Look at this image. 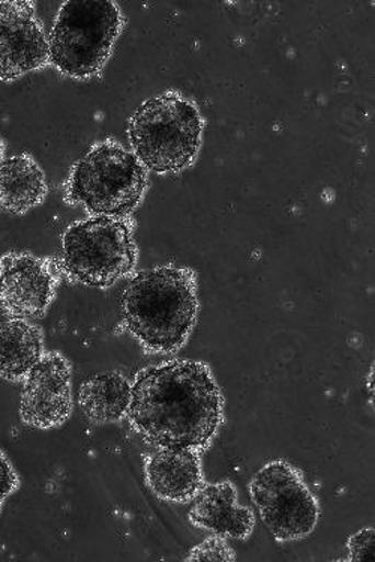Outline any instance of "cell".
Wrapping results in <instances>:
<instances>
[{"label":"cell","instance_id":"obj_1","mask_svg":"<svg viewBox=\"0 0 375 562\" xmlns=\"http://www.w3.org/2000/svg\"><path fill=\"white\" fill-rule=\"evenodd\" d=\"M129 425L149 446L203 451L224 417L221 390L205 362H162L141 370L132 385Z\"/></svg>","mask_w":375,"mask_h":562},{"label":"cell","instance_id":"obj_2","mask_svg":"<svg viewBox=\"0 0 375 562\" xmlns=\"http://www.w3.org/2000/svg\"><path fill=\"white\" fill-rule=\"evenodd\" d=\"M126 331L148 353H174L197 321V276L191 268H149L134 276L121 296Z\"/></svg>","mask_w":375,"mask_h":562},{"label":"cell","instance_id":"obj_3","mask_svg":"<svg viewBox=\"0 0 375 562\" xmlns=\"http://www.w3.org/2000/svg\"><path fill=\"white\" fill-rule=\"evenodd\" d=\"M202 133L197 105L177 92L149 98L128 125L134 156L146 170L158 175L179 173L193 165Z\"/></svg>","mask_w":375,"mask_h":562},{"label":"cell","instance_id":"obj_4","mask_svg":"<svg viewBox=\"0 0 375 562\" xmlns=\"http://www.w3.org/2000/svg\"><path fill=\"white\" fill-rule=\"evenodd\" d=\"M148 173L132 150L114 140L92 146L72 167L65 201L91 215L125 218L140 205Z\"/></svg>","mask_w":375,"mask_h":562},{"label":"cell","instance_id":"obj_5","mask_svg":"<svg viewBox=\"0 0 375 562\" xmlns=\"http://www.w3.org/2000/svg\"><path fill=\"white\" fill-rule=\"evenodd\" d=\"M124 27L121 10L112 0H68L48 40V63L77 80L101 75Z\"/></svg>","mask_w":375,"mask_h":562},{"label":"cell","instance_id":"obj_6","mask_svg":"<svg viewBox=\"0 0 375 562\" xmlns=\"http://www.w3.org/2000/svg\"><path fill=\"white\" fill-rule=\"evenodd\" d=\"M137 256L128 220L92 215L65 231L59 267L75 283L107 289L132 274Z\"/></svg>","mask_w":375,"mask_h":562},{"label":"cell","instance_id":"obj_7","mask_svg":"<svg viewBox=\"0 0 375 562\" xmlns=\"http://www.w3.org/2000/svg\"><path fill=\"white\" fill-rule=\"evenodd\" d=\"M250 494L264 525L279 541L305 539L319 522L320 508L300 472L284 460L257 472Z\"/></svg>","mask_w":375,"mask_h":562},{"label":"cell","instance_id":"obj_8","mask_svg":"<svg viewBox=\"0 0 375 562\" xmlns=\"http://www.w3.org/2000/svg\"><path fill=\"white\" fill-rule=\"evenodd\" d=\"M59 284L57 260L8 252L0 259V311L11 319H39L50 308Z\"/></svg>","mask_w":375,"mask_h":562},{"label":"cell","instance_id":"obj_9","mask_svg":"<svg viewBox=\"0 0 375 562\" xmlns=\"http://www.w3.org/2000/svg\"><path fill=\"white\" fill-rule=\"evenodd\" d=\"M48 41L32 0L0 2V80L46 67Z\"/></svg>","mask_w":375,"mask_h":562},{"label":"cell","instance_id":"obj_10","mask_svg":"<svg viewBox=\"0 0 375 562\" xmlns=\"http://www.w3.org/2000/svg\"><path fill=\"white\" fill-rule=\"evenodd\" d=\"M72 413L71 366L59 352H44L24 379L20 418L34 429H55Z\"/></svg>","mask_w":375,"mask_h":562},{"label":"cell","instance_id":"obj_11","mask_svg":"<svg viewBox=\"0 0 375 562\" xmlns=\"http://www.w3.org/2000/svg\"><path fill=\"white\" fill-rule=\"evenodd\" d=\"M145 479L157 498L169 503H190L203 486L198 451L158 448L146 454Z\"/></svg>","mask_w":375,"mask_h":562},{"label":"cell","instance_id":"obj_12","mask_svg":"<svg viewBox=\"0 0 375 562\" xmlns=\"http://www.w3.org/2000/svg\"><path fill=\"white\" fill-rule=\"evenodd\" d=\"M238 494L234 484L221 482L200 487L191 505L190 522L209 529L228 539L245 540L255 527L251 508L236 504Z\"/></svg>","mask_w":375,"mask_h":562},{"label":"cell","instance_id":"obj_13","mask_svg":"<svg viewBox=\"0 0 375 562\" xmlns=\"http://www.w3.org/2000/svg\"><path fill=\"white\" fill-rule=\"evenodd\" d=\"M46 175L27 154L0 162V211L22 215L43 203L47 195Z\"/></svg>","mask_w":375,"mask_h":562},{"label":"cell","instance_id":"obj_14","mask_svg":"<svg viewBox=\"0 0 375 562\" xmlns=\"http://www.w3.org/2000/svg\"><path fill=\"white\" fill-rule=\"evenodd\" d=\"M44 356L43 331L26 319L0 324V378L22 382Z\"/></svg>","mask_w":375,"mask_h":562},{"label":"cell","instance_id":"obj_15","mask_svg":"<svg viewBox=\"0 0 375 562\" xmlns=\"http://www.w3.org/2000/svg\"><path fill=\"white\" fill-rule=\"evenodd\" d=\"M133 389L124 374H96L81 384L79 406L89 422L95 425L121 422L128 415Z\"/></svg>","mask_w":375,"mask_h":562},{"label":"cell","instance_id":"obj_16","mask_svg":"<svg viewBox=\"0 0 375 562\" xmlns=\"http://www.w3.org/2000/svg\"><path fill=\"white\" fill-rule=\"evenodd\" d=\"M186 561H236V553L234 549L230 548V544H228L226 540L221 539V537H212V539H207L203 541V543L195 546L190 555H188Z\"/></svg>","mask_w":375,"mask_h":562},{"label":"cell","instance_id":"obj_17","mask_svg":"<svg viewBox=\"0 0 375 562\" xmlns=\"http://www.w3.org/2000/svg\"><path fill=\"white\" fill-rule=\"evenodd\" d=\"M350 561L364 562L371 561L375 553V531L374 528H365L362 531L353 533L349 539Z\"/></svg>","mask_w":375,"mask_h":562},{"label":"cell","instance_id":"obj_18","mask_svg":"<svg viewBox=\"0 0 375 562\" xmlns=\"http://www.w3.org/2000/svg\"><path fill=\"white\" fill-rule=\"evenodd\" d=\"M20 487V476L11 460L0 450V513L3 510L7 499L14 495Z\"/></svg>","mask_w":375,"mask_h":562},{"label":"cell","instance_id":"obj_19","mask_svg":"<svg viewBox=\"0 0 375 562\" xmlns=\"http://www.w3.org/2000/svg\"><path fill=\"white\" fill-rule=\"evenodd\" d=\"M3 153H5V145H3L2 138H0V162L3 160Z\"/></svg>","mask_w":375,"mask_h":562}]
</instances>
